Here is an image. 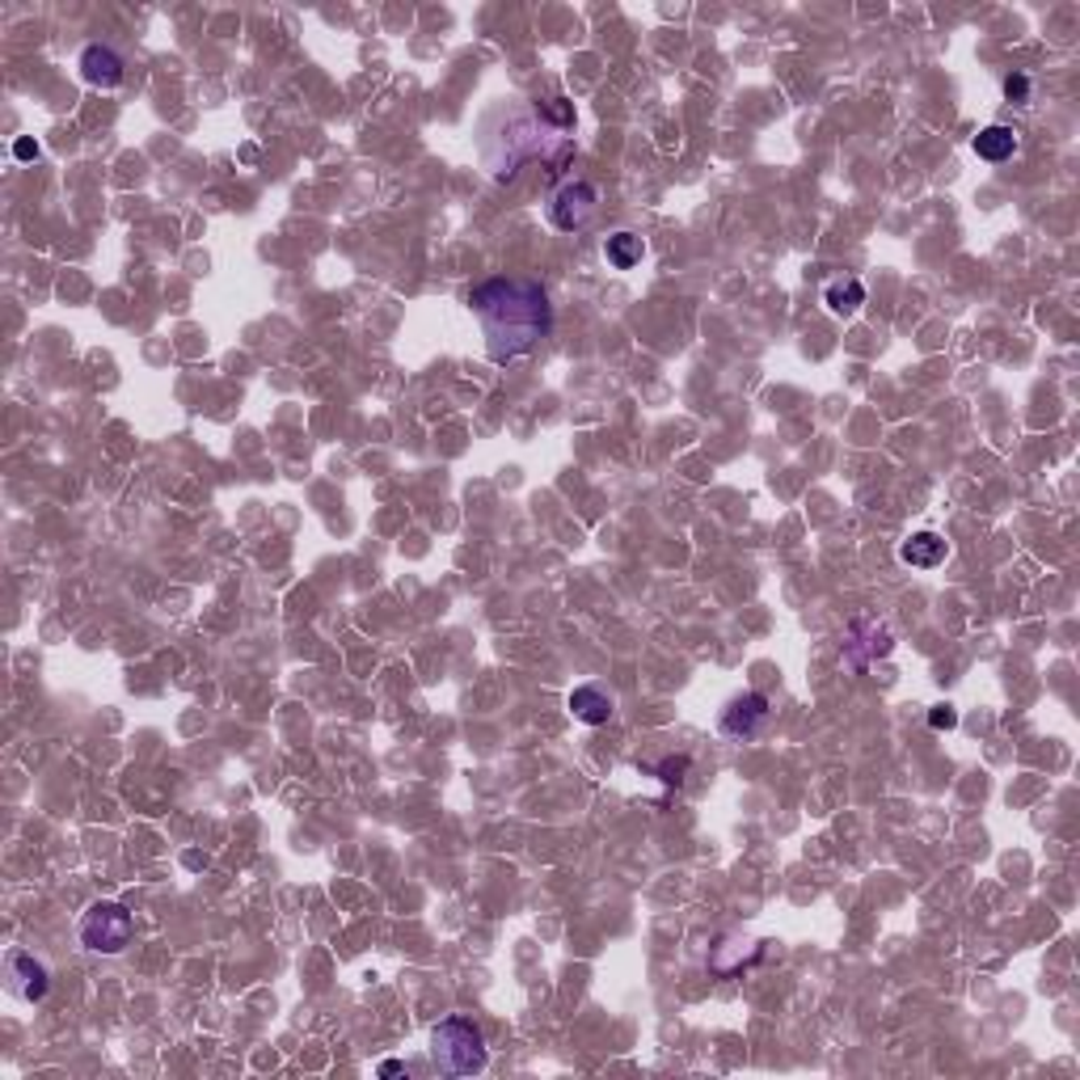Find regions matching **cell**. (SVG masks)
<instances>
[{
	"instance_id": "4fadbf2b",
	"label": "cell",
	"mask_w": 1080,
	"mask_h": 1080,
	"mask_svg": "<svg viewBox=\"0 0 1080 1080\" xmlns=\"http://www.w3.org/2000/svg\"><path fill=\"white\" fill-rule=\"evenodd\" d=\"M1012 153H1017V132L1005 127V123H991V127H984V132L975 135V157L988 160V165H1000Z\"/></svg>"
},
{
	"instance_id": "7a4b0ae2",
	"label": "cell",
	"mask_w": 1080,
	"mask_h": 1080,
	"mask_svg": "<svg viewBox=\"0 0 1080 1080\" xmlns=\"http://www.w3.org/2000/svg\"><path fill=\"white\" fill-rule=\"evenodd\" d=\"M469 309L481 321L486 355L498 367H511L523 355H532L553 334V304L537 279L495 274L469 292Z\"/></svg>"
},
{
	"instance_id": "52a82bcc",
	"label": "cell",
	"mask_w": 1080,
	"mask_h": 1080,
	"mask_svg": "<svg viewBox=\"0 0 1080 1080\" xmlns=\"http://www.w3.org/2000/svg\"><path fill=\"white\" fill-rule=\"evenodd\" d=\"M768 721H772V700H768L765 693H742V697L726 700V709H721V718H718V730L735 742H751L765 735Z\"/></svg>"
},
{
	"instance_id": "ac0fdd59",
	"label": "cell",
	"mask_w": 1080,
	"mask_h": 1080,
	"mask_svg": "<svg viewBox=\"0 0 1080 1080\" xmlns=\"http://www.w3.org/2000/svg\"><path fill=\"white\" fill-rule=\"evenodd\" d=\"M928 726H933V730H954V726H958V709H954V705H933V709H928Z\"/></svg>"
},
{
	"instance_id": "6da1fadb",
	"label": "cell",
	"mask_w": 1080,
	"mask_h": 1080,
	"mask_svg": "<svg viewBox=\"0 0 1080 1080\" xmlns=\"http://www.w3.org/2000/svg\"><path fill=\"white\" fill-rule=\"evenodd\" d=\"M477 153L481 165L490 169L495 181H516L523 165H549V169H562L565 160L574 157V135L549 123L540 102H519V97H502L490 111L477 118Z\"/></svg>"
},
{
	"instance_id": "8992f818",
	"label": "cell",
	"mask_w": 1080,
	"mask_h": 1080,
	"mask_svg": "<svg viewBox=\"0 0 1080 1080\" xmlns=\"http://www.w3.org/2000/svg\"><path fill=\"white\" fill-rule=\"evenodd\" d=\"M895 651V633L886 630V625H878L874 616H853L849 621V630H844V646H840V663L849 667V672H870L878 658H886V654Z\"/></svg>"
},
{
	"instance_id": "3957f363",
	"label": "cell",
	"mask_w": 1080,
	"mask_h": 1080,
	"mask_svg": "<svg viewBox=\"0 0 1080 1080\" xmlns=\"http://www.w3.org/2000/svg\"><path fill=\"white\" fill-rule=\"evenodd\" d=\"M430 1059L448 1077H477L490 1063V1047H486V1035H481V1026L472 1017L451 1012L430 1030Z\"/></svg>"
},
{
	"instance_id": "ffe728a7",
	"label": "cell",
	"mask_w": 1080,
	"mask_h": 1080,
	"mask_svg": "<svg viewBox=\"0 0 1080 1080\" xmlns=\"http://www.w3.org/2000/svg\"><path fill=\"white\" fill-rule=\"evenodd\" d=\"M397 1072H405L397 1059H384V1063H381V1077H397Z\"/></svg>"
},
{
	"instance_id": "30bf717a",
	"label": "cell",
	"mask_w": 1080,
	"mask_h": 1080,
	"mask_svg": "<svg viewBox=\"0 0 1080 1080\" xmlns=\"http://www.w3.org/2000/svg\"><path fill=\"white\" fill-rule=\"evenodd\" d=\"M765 954V942H751V937H721L714 949H709V967L718 970V975H735V970H742L747 963H756Z\"/></svg>"
},
{
	"instance_id": "e0dca14e",
	"label": "cell",
	"mask_w": 1080,
	"mask_h": 1080,
	"mask_svg": "<svg viewBox=\"0 0 1080 1080\" xmlns=\"http://www.w3.org/2000/svg\"><path fill=\"white\" fill-rule=\"evenodd\" d=\"M1030 93H1035V85H1030V76H1021V72H1012V76H1005V97H1009L1012 106H1026V102H1030Z\"/></svg>"
},
{
	"instance_id": "2e32d148",
	"label": "cell",
	"mask_w": 1080,
	"mask_h": 1080,
	"mask_svg": "<svg viewBox=\"0 0 1080 1080\" xmlns=\"http://www.w3.org/2000/svg\"><path fill=\"white\" fill-rule=\"evenodd\" d=\"M654 772H658V781H663L667 789H679L684 781H688V772H693V756H684V751H679V756H663Z\"/></svg>"
},
{
	"instance_id": "d6986e66",
	"label": "cell",
	"mask_w": 1080,
	"mask_h": 1080,
	"mask_svg": "<svg viewBox=\"0 0 1080 1080\" xmlns=\"http://www.w3.org/2000/svg\"><path fill=\"white\" fill-rule=\"evenodd\" d=\"M13 157H18V160H39V144H34V139H25V135H22V139H13Z\"/></svg>"
},
{
	"instance_id": "9c48e42d",
	"label": "cell",
	"mask_w": 1080,
	"mask_h": 1080,
	"mask_svg": "<svg viewBox=\"0 0 1080 1080\" xmlns=\"http://www.w3.org/2000/svg\"><path fill=\"white\" fill-rule=\"evenodd\" d=\"M76 68H81V76L90 81L93 90H118V85L127 81V60H123V51L111 43H90L85 51H81Z\"/></svg>"
},
{
	"instance_id": "5bb4252c",
	"label": "cell",
	"mask_w": 1080,
	"mask_h": 1080,
	"mask_svg": "<svg viewBox=\"0 0 1080 1080\" xmlns=\"http://www.w3.org/2000/svg\"><path fill=\"white\" fill-rule=\"evenodd\" d=\"M604 258L612 270H633L646 258V246H642V237L633 228H621V232H612L604 241Z\"/></svg>"
},
{
	"instance_id": "7c38bea8",
	"label": "cell",
	"mask_w": 1080,
	"mask_h": 1080,
	"mask_svg": "<svg viewBox=\"0 0 1080 1080\" xmlns=\"http://www.w3.org/2000/svg\"><path fill=\"white\" fill-rule=\"evenodd\" d=\"M945 537L937 532H912V537L900 544V562L912 565V570H937L945 562Z\"/></svg>"
},
{
	"instance_id": "5b68a950",
	"label": "cell",
	"mask_w": 1080,
	"mask_h": 1080,
	"mask_svg": "<svg viewBox=\"0 0 1080 1080\" xmlns=\"http://www.w3.org/2000/svg\"><path fill=\"white\" fill-rule=\"evenodd\" d=\"M132 912L123 903L102 900L81 916V945L93 954H123L132 945Z\"/></svg>"
},
{
	"instance_id": "9a60e30c",
	"label": "cell",
	"mask_w": 1080,
	"mask_h": 1080,
	"mask_svg": "<svg viewBox=\"0 0 1080 1080\" xmlns=\"http://www.w3.org/2000/svg\"><path fill=\"white\" fill-rule=\"evenodd\" d=\"M823 304H828L835 316H853L856 309L865 304V283H861V279H832L828 292H823Z\"/></svg>"
},
{
	"instance_id": "ba28073f",
	"label": "cell",
	"mask_w": 1080,
	"mask_h": 1080,
	"mask_svg": "<svg viewBox=\"0 0 1080 1080\" xmlns=\"http://www.w3.org/2000/svg\"><path fill=\"white\" fill-rule=\"evenodd\" d=\"M4 979H9V991L18 1000H25V1005H39L51 991V970L30 949H9L4 954Z\"/></svg>"
},
{
	"instance_id": "8fae6325",
	"label": "cell",
	"mask_w": 1080,
	"mask_h": 1080,
	"mask_svg": "<svg viewBox=\"0 0 1080 1080\" xmlns=\"http://www.w3.org/2000/svg\"><path fill=\"white\" fill-rule=\"evenodd\" d=\"M565 709H570L579 721H586V726H604V721H612V714H616V700L608 697L600 684H583V688L570 693Z\"/></svg>"
},
{
	"instance_id": "277c9868",
	"label": "cell",
	"mask_w": 1080,
	"mask_h": 1080,
	"mask_svg": "<svg viewBox=\"0 0 1080 1080\" xmlns=\"http://www.w3.org/2000/svg\"><path fill=\"white\" fill-rule=\"evenodd\" d=\"M544 216L558 232H586L600 216V186L591 178H562V186L549 195Z\"/></svg>"
}]
</instances>
